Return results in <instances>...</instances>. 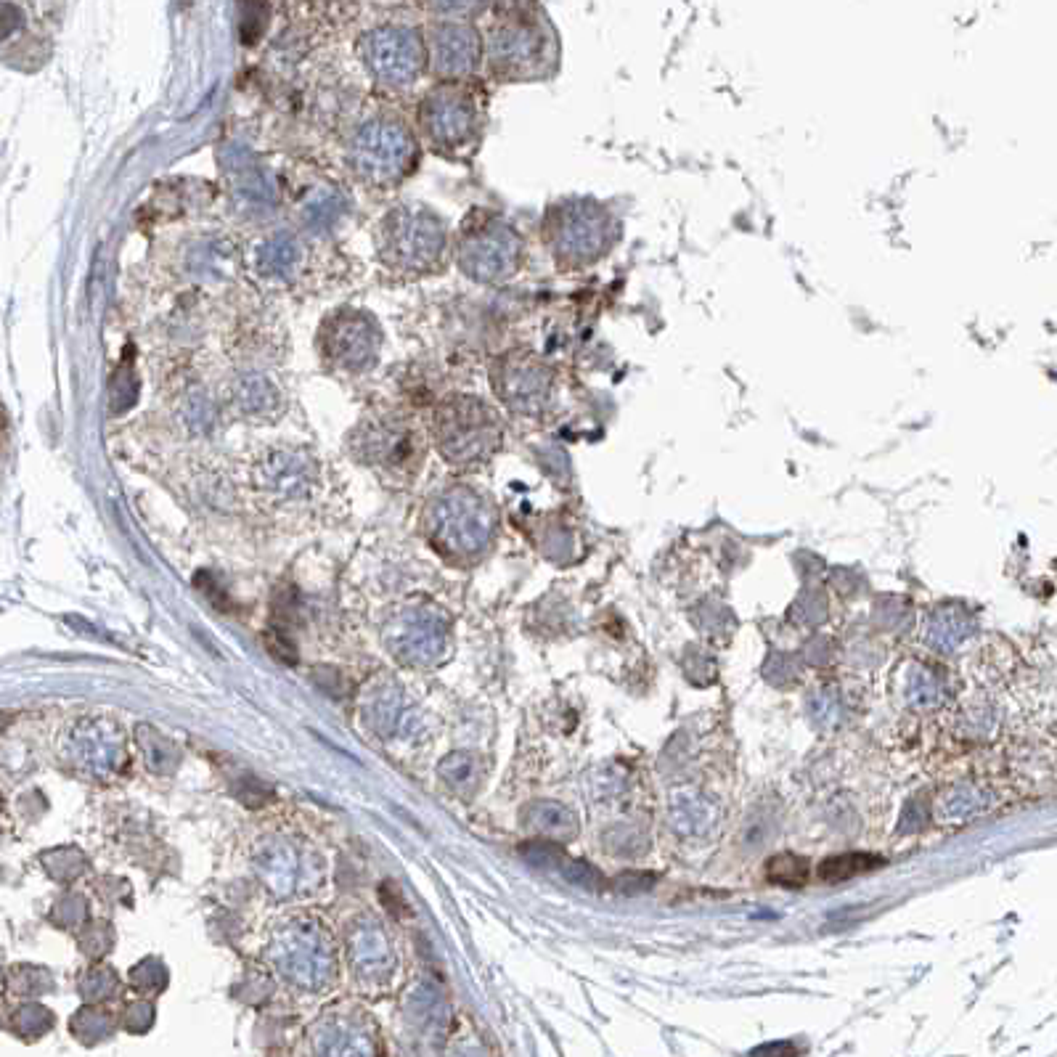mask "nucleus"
<instances>
[{"label": "nucleus", "mask_w": 1057, "mask_h": 1057, "mask_svg": "<svg viewBox=\"0 0 1057 1057\" xmlns=\"http://www.w3.org/2000/svg\"><path fill=\"white\" fill-rule=\"evenodd\" d=\"M377 260L403 279H422L446 268V220L427 204H398L377 223Z\"/></svg>", "instance_id": "1"}, {"label": "nucleus", "mask_w": 1057, "mask_h": 1057, "mask_svg": "<svg viewBox=\"0 0 1057 1057\" xmlns=\"http://www.w3.org/2000/svg\"><path fill=\"white\" fill-rule=\"evenodd\" d=\"M432 438L440 456L456 467H477L501 448L499 411L480 395L453 393L435 406Z\"/></svg>", "instance_id": "2"}, {"label": "nucleus", "mask_w": 1057, "mask_h": 1057, "mask_svg": "<svg viewBox=\"0 0 1057 1057\" xmlns=\"http://www.w3.org/2000/svg\"><path fill=\"white\" fill-rule=\"evenodd\" d=\"M419 141L395 114H377L361 122L348 141V165L358 181L374 189H393L416 170Z\"/></svg>", "instance_id": "3"}, {"label": "nucleus", "mask_w": 1057, "mask_h": 1057, "mask_svg": "<svg viewBox=\"0 0 1057 1057\" xmlns=\"http://www.w3.org/2000/svg\"><path fill=\"white\" fill-rule=\"evenodd\" d=\"M453 257L469 281L496 287L520 271L525 242L512 223L493 212L475 210L461 220L453 239Z\"/></svg>", "instance_id": "4"}, {"label": "nucleus", "mask_w": 1057, "mask_h": 1057, "mask_svg": "<svg viewBox=\"0 0 1057 1057\" xmlns=\"http://www.w3.org/2000/svg\"><path fill=\"white\" fill-rule=\"evenodd\" d=\"M615 220L594 199H565L546 212L544 242L559 265L581 268L610 250Z\"/></svg>", "instance_id": "5"}, {"label": "nucleus", "mask_w": 1057, "mask_h": 1057, "mask_svg": "<svg viewBox=\"0 0 1057 1057\" xmlns=\"http://www.w3.org/2000/svg\"><path fill=\"white\" fill-rule=\"evenodd\" d=\"M416 120L424 141L448 157H461L477 146L483 133V114L475 96L459 85H438L422 99Z\"/></svg>", "instance_id": "6"}, {"label": "nucleus", "mask_w": 1057, "mask_h": 1057, "mask_svg": "<svg viewBox=\"0 0 1057 1057\" xmlns=\"http://www.w3.org/2000/svg\"><path fill=\"white\" fill-rule=\"evenodd\" d=\"M316 348L329 369L342 374H366L379 361L382 326L369 310L345 305L321 321Z\"/></svg>", "instance_id": "7"}, {"label": "nucleus", "mask_w": 1057, "mask_h": 1057, "mask_svg": "<svg viewBox=\"0 0 1057 1057\" xmlns=\"http://www.w3.org/2000/svg\"><path fill=\"white\" fill-rule=\"evenodd\" d=\"M350 448L363 464L385 472H411L422 461V432L403 414H371L350 432Z\"/></svg>", "instance_id": "8"}, {"label": "nucleus", "mask_w": 1057, "mask_h": 1057, "mask_svg": "<svg viewBox=\"0 0 1057 1057\" xmlns=\"http://www.w3.org/2000/svg\"><path fill=\"white\" fill-rule=\"evenodd\" d=\"M432 541L448 552H480L493 530V512L483 496L469 488L440 493L427 509Z\"/></svg>", "instance_id": "9"}, {"label": "nucleus", "mask_w": 1057, "mask_h": 1057, "mask_svg": "<svg viewBox=\"0 0 1057 1057\" xmlns=\"http://www.w3.org/2000/svg\"><path fill=\"white\" fill-rule=\"evenodd\" d=\"M361 59L377 83L408 88L422 77L430 53L411 27H377L361 38Z\"/></svg>", "instance_id": "10"}, {"label": "nucleus", "mask_w": 1057, "mask_h": 1057, "mask_svg": "<svg viewBox=\"0 0 1057 1057\" xmlns=\"http://www.w3.org/2000/svg\"><path fill=\"white\" fill-rule=\"evenodd\" d=\"M493 393L509 411L520 416L541 414L554 393V374L528 350L501 355L491 369Z\"/></svg>", "instance_id": "11"}, {"label": "nucleus", "mask_w": 1057, "mask_h": 1057, "mask_svg": "<svg viewBox=\"0 0 1057 1057\" xmlns=\"http://www.w3.org/2000/svg\"><path fill=\"white\" fill-rule=\"evenodd\" d=\"M488 61L501 80H530L544 72L549 61V40L544 30L528 19L506 22L493 32Z\"/></svg>", "instance_id": "12"}, {"label": "nucleus", "mask_w": 1057, "mask_h": 1057, "mask_svg": "<svg viewBox=\"0 0 1057 1057\" xmlns=\"http://www.w3.org/2000/svg\"><path fill=\"white\" fill-rule=\"evenodd\" d=\"M257 491L276 501H295L308 496L318 483V461L313 453L297 446L265 448L252 464Z\"/></svg>", "instance_id": "13"}, {"label": "nucleus", "mask_w": 1057, "mask_h": 1057, "mask_svg": "<svg viewBox=\"0 0 1057 1057\" xmlns=\"http://www.w3.org/2000/svg\"><path fill=\"white\" fill-rule=\"evenodd\" d=\"M427 53H430L432 72L440 80L456 83V80L475 75V69L483 61V40L469 24L446 22L430 32Z\"/></svg>", "instance_id": "14"}, {"label": "nucleus", "mask_w": 1057, "mask_h": 1057, "mask_svg": "<svg viewBox=\"0 0 1057 1057\" xmlns=\"http://www.w3.org/2000/svg\"><path fill=\"white\" fill-rule=\"evenodd\" d=\"M223 403H226V408L236 419L263 424L279 419L287 398L281 393V387L276 385V379L268 377L265 371L247 369L236 371L234 377L228 379Z\"/></svg>", "instance_id": "15"}, {"label": "nucleus", "mask_w": 1057, "mask_h": 1057, "mask_svg": "<svg viewBox=\"0 0 1057 1057\" xmlns=\"http://www.w3.org/2000/svg\"><path fill=\"white\" fill-rule=\"evenodd\" d=\"M220 159H223L228 189L244 207H250V210H268V207H273L276 191H273L268 175L263 173V167L257 165L247 146L228 144Z\"/></svg>", "instance_id": "16"}, {"label": "nucleus", "mask_w": 1057, "mask_h": 1057, "mask_svg": "<svg viewBox=\"0 0 1057 1057\" xmlns=\"http://www.w3.org/2000/svg\"><path fill=\"white\" fill-rule=\"evenodd\" d=\"M302 263V242L292 231H273L257 244L255 268L268 279H289Z\"/></svg>", "instance_id": "17"}, {"label": "nucleus", "mask_w": 1057, "mask_h": 1057, "mask_svg": "<svg viewBox=\"0 0 1057 1057\" xmlns=\"http://www.w3.org/2000/svg\"><path fill=\"white\" fill-rule=\"evenodd\" d=\"M178 419L194 435H210L215 430V424L220 422V406L207 390L189 387L178 398Z\"/></svg>", "instance_id": "18"}, {"label": "nucleus", "mask_w": 1057, "mask_h": 1057, "mask_svg": "<svg viewBox=\"0 0 1057 1057\" xmlns=\"http://www.w3.org/2000/svg\"><path fill=\"white\" fill-rule=\"evenodd\" d=\"M671 814L676 830H679L681 835H689V838H692V835H705V832L713 827V822H716V806L705 801L703 795L695 793L679 795V798L673 801Z\"/></svg>", "instance_id": "19"}, {"label": "nucleus", "mask_w": 1057, "mask_h": 1057, "mask_svg": "<svg viewBox=\"0 0 1057 1057\" xmlns=\"http://www.w3.org/2000/svg\"><path fill=\"white\" fill-rule=\"evenodd\" d=\"M345 207H348V204L340 197V191L318 189L302 202V220H305V226H308L313 234H324V231H329V228H334L340 223Z\"/></svg>", "instance_id": "20"}, {"label": "nucleus", "mask_w": 1057, "mask_h": 1057, "mask_svg": "<svg viewBox=\"0 0 1057 1057\" xmlns=\"http://www.w3.org/2000/svg\"><path fill=\"white\" fill-rule=\"evenodd\" d=\"M883 859H877L872 854H843L835 856V859L824 861L819 875L827 883H843V880H851V877H859L864 872H872L875 867H880Z\"/></svg>", "instance_id": "21"}, {"label": "nucleus", "mask_w": 1057, "mask_h": 1057, "mask_svg": "<svg viewBox=\"0 0 1057 1057\" xmlns=\"http://www.w3.org/2000/svg\"><path fill=\"white\" fill-rule=\"evenodd\" d=\"M528 819L538 832L557 835V838H565L575 830V816L557 803H536L530 808Z\"/></svg>", "instance_id": "22"}, {"label": "nucleus", "mask_w": 1057, "mask_h": 1057, "mask_svg": "<svg viewBox=\"0 0 1057 1057\" xmlns=\"http://www.w3.org/2000/svg\"><path fill=\"white\" fill-rule=\"evenodd\" d=\"M766 877L777 885L801 888L808 880V861L795 854H779L766 864Z\"/></svg>", "instance_id": "23"}, {"label": "nucleus", "mask_w": 1057, "mask_h": 1057, "mask_svg": "<svg viewBox=\"0 0 1057 1057\" xmlns=\"http://www.w3.org/2000/svg\"><path fill=\"white\" fill-rule=\"evenodd\" d=\"M938 811L944 822H965L967 816L981 811V795H975V790H952L938 803Z\"/></svg>", "instance_id": "24"}, {"label": "nucleus", "mask_w": 1057, "mask_h": 1057, "mask_svg": "<svg viewBox=\"0 0 1057 1057\" xmlns=\"http://www.w3.org/2000/svg\"><path fill=\"white\" fill-rule=\"evenodd\" d=\"M440 774L448 779L451 787H469L477 782V761L469 753H456L446 758L440 766Z\"/></svg>", "instance_id": "25"}, {"label": "nucleus", "mask_w": 1057, "mask_h": 1057, "mask_svg": "<svg viewBox=\"0 0 1057 1057\" xmlns=\"http://www.w3.org/2000/svg\"><path fill=\"white\" fill-rule=\"evenodd\" d=\"M268 22V0H242V35L247 43L257 40Z\"/></svg>", "instance_id": "26"}, {"label": "nucleus", "mask_w": 1057, "mask_h": 1057, "mask_svg": "<svg viewBox=\"0 0 1057 1057\" xmlns=\"http://www.w3.org/2000/svg\"><path fill=\"white\" fill-rule=\"evenodd\" d=\"M965 636V631L959 628V618H957V612H949V615H944V618L938 620V626L933 628V642L938 644V647H954V644L959 642Z\"/></svg>", "instance_id": "27"}, {"label": "nucleus", "mask_w": 1057, "mask_h": 1057, "mask_svg": "<svg viewBox=\"0 0 1057 1057\" xmlns=\"http://www.w3.org/2000/svg\"><path fill=\"white\" fill-rule=\"evenodd\" d=\"M435 11H443V14L453 16H469L480 11V8L488 3V0H430Z\"/></svg>", "instance_id": "28"}, {"label": "nucleus", "mask_w": 1057, "mask_h": 1057, "mask_svg": "<svg viewBox=\"0 0 1057 1057\" xmlns=\"http://www.w3.org/2000/svg\"><path fill=\"white\" fill-rule=\"evenodd\" d=\"M938 697V689L933 684V676L928 673H917L912 679V703L914 705H930Z\"/></svg>", "instance_id": "29"}]
</instances>
